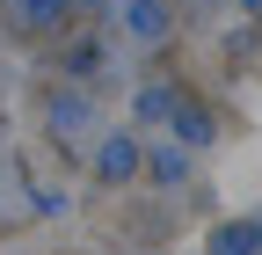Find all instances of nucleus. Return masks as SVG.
Listing matches in <instances>:
<instances>
[{
    "label": "nucleus",
    "instance_id": "nucleus-1",
    "mask_svg": "<svg viewBox=\"0 0 262 255\" xmlns=\"http://www.w3.org/2000/svg\"><path fill=\"white\" fill-rule=\"evenodd\" d=\"M29 15H58V0H29Z\"/></svg>",
    "mask_w": 262,
    "mask_h": 255
}]
</instances>
